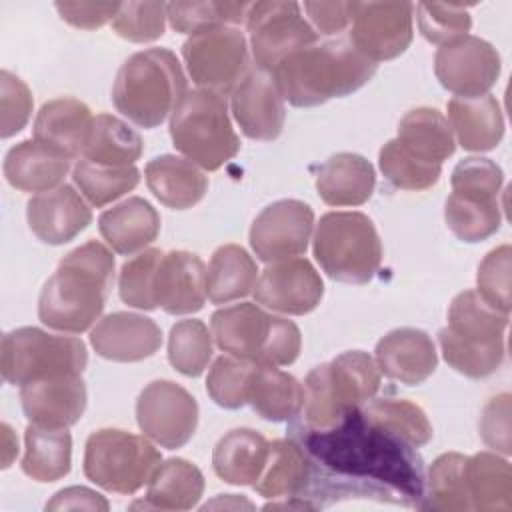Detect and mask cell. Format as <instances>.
<instances>
[{"label": "cell", "mask_w": 512, "mask_h": 512, "mask_svg": "<svg viewBox=\"0 0 512 512\" xmlns=\"http://www.w3.org/2000/svg\"><path fill=\"white\" fill-rule=\"evenodd\" d=\"M362 406L350 408L326 428H306L290 420L288 436L310 464L308 484L298 498L312 508L340 498H376L422 508V456L402 436L368 418Z\"/></svg>", "instance_id": "1"}, {"label": "cell", "mask_w": 512, "mask_h": 512, "mask_svg": "<svg viewBox=\"0 0 512 512\" xmlns=\"http://www.w3.org/2000/svg\"><path fill=\"white\" fill-rule=\"evenodd\" d=\"M114 282V256L98 240L70 250L38 296V318L48 328L82 334L102 314Z\"/></svg>", "instance_id": "2"}, {"label": "cell", "mask_w": 512, "mask_h": 512, "mask_svg": "<svg viewBox=\"0 0 512 512\" xmlns=\"http://www.w3.org/2000/svg\"><path fill=\"white\" fill-rule=\"evenodd\" d=\"M376 72L350 38L316 42L290 54L272 72L282 94L296 108L320 106L362 88Z\"/></svg>", "instance_id": "3"}, {"label": "cell", "mask_w": 512, "mask_h": 512, "mask_svg": "<svg viewBox=\"0 0 512 512\" xmlns=\"http://www.w3.org/2000/svg\"><path fill=\"white\" fill-rule=\"evenodd\" d=\"M186 76L174 52L148 48L132 54L112 86L116 110L140 128H156L186 94Z\"/></svg>", "instance_id": "4"}, {"label": "cell", "mask_w": 512, "mask_h": 512, "mask_svg": "<svg viewBox=\"0 0 512 512\" xmlns=\"http://www.w3.org/2000/svg\"><path fill=\"white\" fill-rule=\"evenodd\" d=\"M304 400L294 422L306 428H326L350 408L372 400L380 388V368L362 350H348L330 362L314 366L304 380Z\"/></svg>", "instance_id": "5"}, {"label": "cell", "mask_w": 512, "mask_h": 512, "mask_svg": "<svg viewBox=\"0 0 512 512\" xmlns=\"http://www.w3.org/2000/svg\"><path fill=\"white\" fill-rule=\"evenodd\" d=\"M210 332L220 350L260 366H288L302 348L300 328L292 320L252 302L218 308L210 316Z\"/></svg>", "instance_id": "6"}, {"label": "cell", "mask_w": 512, "mask_h": 512, "mask_svg": "<svg viewBox=\"0 0 512 512\" xmlns=\"http://www.w3.org/2000/svg\"><path fill=\"white\" fill-rule=\"evenodd\" d=\"M170 138L180 154L208 172L222 168L240 150L226 96L202 88L188 90L174 108Z\"/></svg>", "instance_id": "7"}, {"label": "cell", "mask_w": 512, "mask_h": 512, "mask_svg": "<svg viewBox=\"0 0 512 512\" xmlns=\"http://www.w3.org/2000/svg\"><path fill=\"white\" fill-rule=\"evenodd\" d=\"M312 252L336 282L366 284L382 264V242L374 222L362 212H326L316 224Z\"/></svg>", "instance_id": "8"}, {"label": "cell", "mask_w": 512, "mask_h": 512, "mask_svg": "<svg viewBox=\"0 0 512 512\" xmlns=\"http://www.w3.org/2000/svg\"><path fill=\"white\" fill-rule=\"evenodd\" d=\"M160 462L162 456L148 438L126 430L102 428L86 440L84 474L106 492H138Z\"/></svg>", "instance_id": "9"}, {"label": "cell", "mask_w": 512, "mask_h": 512, "mask_svg": "<svg viewBox=\"0 0 512 512\" xmlns=\"http://www.w3.org/2000/svg\"><path fill=\"white\" fill-rule=\"evenodd\" d=\"M88 352L82 340L24 326L4 334L0 346V372L8 384L82 374Z\"/></svg>", "instance_id": "10"}, {"label": "cell", "mask_w": 512, "mask_h": 512, "mask_svg": "<svg viewBox=\"0 0 512 512\" xmlns=\"http://www.w3.org/2000/svg\"><path fill=\"white\" fill-rule=\"evenodd\" d=\"M182 58L198 88L222 96L232 94L250 70L246 36L230 26L192 34L182 44Z\"/></svg>", "instance_id": "11"}, {"label": "cell", "mask_w": 512, "mask_h": 512, "mask_svg": "<svg viewBox=\"0 0 512 512\" xmlns=\"http://www.w3.org/2000/svg\"><path fill=\"white\" fill-rule=\"evenodd\" d=\"M256 68L272 74L290 54L318 42L296 2H252L246 14Z\"/></svg>", "instance_id": "12"}, {"label": "cell", "mask_w": 512, "mask_h": 512, "mask_svg": "<svg viewBox=\"0 0 512 512\" xmlns=\"http://www.w3.org/2000/svg\"><path fill=\"white\" fill-rule=\"evenodd\" d=\"M136 422L152 442L176 450L188 444L196 432L198 404L180 384L154 380L136 400Z\"/></svg>", "instance_id": "13"}, {"label": "cell", "mask_w": 512, "mask_h": 512, "mask_svg": "<svg viewBox=\"0 0 512 512\" xmlns=\"http://www.w3.org/2000/svg\"><path fill=\"white\" fill-rule=\"evenodd\" d=\"M414 4L410 2H352L350 42L368 60H394L412 42Z\"/></svg>", "instance_id": "14"}, {"label": "cell", "mask_w": 512, "mask_h": 512, "mask_svg": "<svg viewBox=\"0 0 512 512\" xmlns=\"http://www.w3.org/2000/svg\"><path fill=\"white\" fill-rule=\"evenodd\" d=\"M434 72L442 88L460 98L484 96L500 76V54L490 42L466 34L436 50Z\"/></svg>", "instance_id": "15"}, {"label": "cell", "mask_w": 512, "mask_h": 512, "mask_svg": "<svg viewBox=\"0 0 512 512\" xmlns=\"http://www.w3.org/2000/svg\"><path fill=\"white\" fill-rule=\"evenodd\" d=\"M314 228L312 208L294 198L268 204L250 226V246L258 260L272 264L306 252Z\"/></svg>", "instance_id": "16"}, {"label": "cell", "mask_w": 512, "mask_h": 512, "mask_svg": "<svg viewBox=\"0 0 512 512\" xmlns=\"http://www.w3.org/2000/svg\"><path fill=\"white\" fill-rule=\"evenodd\" d=\"M324 294V282L306 258L268 264L254 286V298L268 310L302 316L312 312Z\"/></svg>", "instance_id": "17"}, {"label": "cell", "mask_w": 512, "mask_h": 512, "mask_svg": "<svg viewBox=\"0 0 512 512\" xmlns=\"http://www.w3.org/2000/svg\"><path fill=\"white\" fill-rule=\"evenodd\" d=\"M230 108L240 130L250 140H276L284 128V98L272 74L260 68H250L232 90Z\"/></svg>", "instance_id": "18"}, {"label": "cell", "mask_w": 512, "mask_h": 512, "mask_svg": "<svg viewBox=\"0 0 512 512\" xmlns=\"http://www.w3.org/2000/svg\"><path fill=\"white\" fill-rule=\"evenodd\" d=\"M20 402L30 424L68 428L86 410V384L80 374L32 380L20 386Z\"/></svg>", "instance_id": "19"}, {"label": "cell", "mask_w": 512, "mask_h": 512, "mask_svg": "<svg viewBox=\"0 0 512 512\" xmlns=\"http://www.w3.org/2000/svg\"><path fill=\"white\" fill-rule=\"evenodd\" d=\"M26 220L38 240L60 246L74 240L82 230L88 228L92 222V212L74 186L60 184L28 200Z\"/></svg>", "instance_id": "20"}, {"label": "cell", "mask_w": 512, "mask_h": 512, "mask_svg": "<svg viewBox=\"0 0 512 512\" xmlns=\"http://www.w3.org/2000/svg\"><path fill=\"white\" fill-rule=\"evenodd\" d=\"M90 344L98 356L112 362H140L158 352L162 332L158 324L142 314L112 312L96 322Z\"/></svg>", "instance_id": "21"}, {"label": "cell", "mask_w": 512, "mask_h": 512, "mask_svg": "<svg viewBox=\"0 0 512 512\" xmlns=\"http://www.w3.org/2000/svg\"><path fill=\"white\" fill-rule=\"evenodd\" d=\"M208 270L200 256L186 250L166 252L158 264L154 280L156 304L172 314H194L206 302Z\"/></svg>", "instance_id": "22"}, {"label": "cell", "mask_w": 512, "mask_h": 512, "mask_svg": "<svg viewBox=\"0 0 512 512\" xmlns=\"http://www.w3.org/2000/svg\"><path fill=\"white\" fill-rule=\"evenodd\" d=\"M374 352L380 372L406 386L422 384L438 366L434 342L420 328L390 330L378 340Z\"/></svg>", "instance_id": "23"}, {"label": "cell", "mask_w": 512, "mask_h": 512, "mask_svg": "<svg viewBox=\"0 0 512 512\" xmlns=\"http://www.w3.org/2000/svg\"><path fill=\"white\" fill-rule=\"evenodd\" d=\"M92 120L94 116L84 102L76 98H56L42 104L32 134L40 144L74 160L84 154Z\"/></svg>", "instance_id": "24"}, {"label": "cell", "mask_w": 512, "mask_h": 512, "mask_svg": "<svg viewBox=\"0 0 512 512\" xmlns=\"http://www.w3.org/2000/svg\"><path fill=\"white\" fill-rule=\"evenodd\" d=\"M448 124L454 140L468 152H488L504 136V118L492 94L476 98L454 96L446 104Z\"/></svg>", "instance_id": "25"}, {"label": "cell", "mask_w": 512, "mask_h": 512, "mask_svg": "<svg viewBox=\"0 0 512 512\" xmlns=\"http://www.w3.org/2000/svg\"><path fill=\"white\" fill-rule=\"evenodd\" d=\"M98 228L114 252L132 256L146 250V246L156 240L160 232V214L148 200L130 196L104 210L98 218Z\"/></svg>", "instance_id": "26"}, {"label": "cell", "mask_w": 512, "mask_h": 512, "mask_svg": "<svg viewBox=\"0 0 512 512\" xmlns=\"http://www.w3.org/2000/svg\"><path fill=\"white\" fill-rule=\"evenodd\" d=\"M374 186V166L354 152L332 154L316 172L318 196L328 206H360L370 200Z\"/></svg>", "instance_id": "27"}, {"label": "cell", "mask_w": 512, "mask_h": 512, "mask_svg": "<svg viewBox=\"0 0 512 512\" xmlns=\"http://www.w3.org/2000/svg\"><path fill=\"white\" fill-rule=\"evenodd\" d=\"M4 176L10 186L22 192H48L64 180L70 158L54 152L38 140H22L6 152Z\"/></svg>", "instance_id": "28"}, {"label": "cell", "mask_w": 512, "mask_h": 512, "mask_svg": "<svg viewBox=\"0 0 512 512\" xmlns=\"http://www.w3.org/2000/svg\"><path fill=\"white\" fill-rule=\"evenodd\" d=\"M144 178L150 192L172 210L192 208L208 190V178L200 166L174 154L152 158L144 168Z\"/></svg>", "instance_id": "29"}, {"label": "cell", "mask_w": 512, "mask_h": 512, "mask_svg": "<svg viewBox=\"0 0 512 512\" xmlns=\"http://www.w3.org/2000/svg\"><path fill=\"white\" fill-rule=\"evenodd\" d=\"M270 442L252 428H234L214 446L212 468L216 476L234 486H254L268 460Z\"/></svg>", "instance_id": "30"}, {"label": "cell", "mask_w": 512, "mask_h": 512, "mask_svg": "<svg viewBox=\"0 0 512 512\" xmlns=\"http://www.w3.org/2000/svg\"><path fill=\"white\" fill-rule=\"evenodd\" d=\"M396 140L408 154L428 164L442 166L456 150V140L446 116L428 106L414 108L402 116Z\"/></svg>", "instance_id": "31"}, {"label": "cell", "mask_w": 512, "mask_h": 512, "mask_svg": "<svg viewBox=\"0 0 512 512\" xmlns=\"http://www.w3.org/2000/svg\"><path fill=\"white\" fill-rule=\"evenodd\" d=\"M304 400L302 384L278 366L256 364L250 386L248 404L268 422H286L298 416Z\"/></svg>", "instance_id": "32"}, {"label": "cell", "mask_w": 512, "mask_h": 512, "mask_svg": "<svg viewBox=\"0 0 512 512\" xmlns=\"http://www.w3.org/2000/svg\"><path fill=\"white\" fill-rule=\"evenodd\" d=\"M22 472L36 482H56L70 472L72 436L66 428L28 424L24 432Z\"/></svg>", "instance_id": "33"}, {"label": "cell", "mask_w": 512, "mask_h": 512, "mask_svg": "<svg viewBox=\"0 0 512 512\" xmlns=\"http://www.w3.org/2000/svg\"><path fill=\"white\" fill-rule=\"evenodd\" d=\"M204 492V476L192 462L170 458L154 470L144 508L160 510H190L198 504Z\"/></svg>", "instance_id": "34"}, {"label": "cell", "mask_w": 512, "mask_h": 512, "mask_svg": "<svg viewBox=\"0 0 512 512\" xmlns=\"http://www.w3.org/2000/svg\"><path fill=\"white\" fill-rule=\"evenodd\" d=\"M258 268L254 258L238 244H224L214 250L208 276L206 296L212 304H228L254 292Z\"/></svg>", "instance_id": "35"}, {"label": "cell", "mask_w": 512, "mask_h": 512, "mask_svg": "<svg viewBox=\"0 0 512 512\" xmlns=\"http://www.w3.org/2000/svg\"><path fill=\"white\" fill-rule=\"evenodd\" d=\"M466 480L470 508L480 512H508L512 508V468L492 452L468 456Z\"/></svg>", "instance_id": "36"}, {"label": "cell", "mask_w": 512, "mask_h": 512, "mask_svg": "<svg viewBox=\"0 0 512 512\" xmlns=\"http://www.w3.org/2000/svg\"><path fill=\"white\" fill-rule=\"evenodd\" d=\"M310 464L304 450L292 440H272L268 460L254 490L264 498H298L308 484Z\"/></svg>", "instance_id": "37"}, {"label": "cell", "mask_w": 512, "mask_h": 512, "mask_svg": "<svg viewBox=\"0 0 512 512\" xmlns=\"http://www.w3.org/2000/svg\"><path fill=\"white\" fill-rule=\"evenodd\" d=\"M444 220L458 240L468 244L482 242L500 228L502 212L498 196L452 190L444 204Z\"/></svg>", "instance_id": "38"}, {"label": "cell", "mask_w": 512, "mask_h": 512, "mask_svg": "<svg viewBox=\"0 0 512 512\" xmlns=\"http://www.w3.org/2000/svg\"><path fill=\"white\" fill-rule=\"evenodd\" d=\"M142 150V138L132 126L112 114H98L92 120L82 156L104 166H134Z\"/></svg>", "instance_id": "39"}, {"label": "cell", "mask_w": 512, "mask_h": 512, "mask_svg": "<svg viewBox=\"0 0 512 512\" xmlns=\"http://www.w3.org/2000/svg\"><path fill=\"white\" fill-rule=\"evenodd\" d=\"M506 312L488 304L476 290H464L454 296L448 308V330L464 340L494 342L504 340L508 326Z\"/></svg>", "instance_id": "40"}, {"label": "cell", "mask_w": 512, "mask_h": 512, "mask_svg": "<svg viewBox=\"0 0 512 512\" xmlns=\"http://www.w3.org/2000/svg\"><path fill=\"white\" fill-rule=\"evenodd\" d=\"M468 456L458 452L440 454L428 468L426 492L422 508L442 512H466L470 508L468 480H466Z\"/></svg>", "instance_id": "41"}, {"label": "cell", "mask_w": 512, "mask_h": 512, "mask_svg": "<svg viewBox=\"0 0 512 512\" xmlns=\"http://www.w3.org/2000/svg\"><path fill=\"white\" fill-rule=\"evenodd\" d=\"M72 180L92 206L102 208L134 190L140 172L136 166H104L82 158L72 168Z\"/></svg>", "instance_id": "42"}, {"label": "cell", "mask_w": 512, "mask_h": 512, "mask_svg": "<svg viewBox=\"0 0 512 512\" xmlns=\"http://www.w3.org/2000/svg\"><path fill=\"white\" fill-rule=\"evenodd\" d=\"M250 2H170L166 20L180 34H198L226 24H246Z\"/></svg>", "instance_id": "43"}, {"label": "cell", "mask_w": 512, "mask_h": 512, "mask_svg": "<svg viewBox=\"0 0 512 512\" xmlns=\"http://www.w3.org/2000/svg\"><path fill=\"white\" fill-rule=\"evenodd\" d=\"M438 342L446 364L468 378H486L494 374L504 360V340L474 342L442 328Z\"/></svg>", "instance_id": "44"}, {"label": "cell", "mask_w": 512, "mask_h": 512, "mask_svg": "<svg viewBox=\"0 0 512 512\" xmlns=\"http://www.w3.org/2000/svg\"><path fill=\"white\" fill-rule=\"evenodd\" d=\"M168 360L184 376H200L212 360V332L202 320H178L168 336Z\"/></svg>", "instance_id": "45"}, {"label": "cell", "mask_w": 512, "mask_h": 512, "mask_svg": "<svg viewBox=\"0 0 512 512\" xmlns=\"http://www.w3.org/2000/svg\"><path fill=\"white\" fill-rule=\"evenodd\" d=\"M368 418L378 422L380 426L392 430L394 434L402 436L412 446L420 448L432 440V424L426 412L402 398H372L362 406Z\"/></svg>", "instance_id": "46"}, {"label": "cell", "mask_w": 512, "mask_h": 512, "mask_svg": "<svg viewBox=\"0 0 512 512\" xmlns=\"http://www.w3.org/2000/svg\"><path fill=\"white\" fill-rule=\"evenodd\" d=\"M378 166L384 178L402 190H428L432 188L442 174L440 164H428L412 154H408L398 140H388L378 154Z\"/></svg>", "instance_id": "47"}, {"label": "cell", "mask_w": 512, "mask_h": 512, "mask_svg": "<svg viewBox=\"0 0 512 512\" xmlns=\"http://www.w3.org/2000/svg\"><path fill=\"white\" fill-rule=\"evenodd\" d=\"M256 364L236 356H220L208 370L206 392L222 408L238 410L248 404V386Z\"/></svg>", "instance_id": "48"}, {"label": "cell", "mask_w": 512, "mask_h": 512, "mask_svg": "<svg viewBox=\"0 0 512 512\" xmlns=\"http://www.w3.org/2000/svg\"><path fill=\"white\" fill-rule=\"evenodd\" d=\"M162 256V250L146 248L122 264L118 276V292L124 304L138 310L158 308L154 296V280Z\"/></svg>", "instance_id": "49"}, {"label": "cell", "mask_w": 512, "mask_h": 512, "mask_svg": "<svg viewBox=\"0 0 512 512\" xmlns=\"http://www.w3.org/2000/svg\"><path fill=\"white\" fill-rule=\"evenodd\" d=\"M166 4L164 2H120L112 18V30L130 42H152L164 34Z\"/></svg>", "instance_id": "50"}, {"label": "cell", "mask_w": 512, "mask_h": 512, "mask_svg": "<svg viewBox=\"0 0 512 512\" xmlns=\"http://www.w3.org/2000/svg\"><path fill=\"white\" fill-rule=\"evenodd\" d=\"M414 8L418 30L432 44L442 46L450 40L466 36L472 26L468 10L460 4L420 2Z\"/></svg>", "instance_id": "51"}, {"label": "cell", "mask_w": 512, "mask_h": 512, "mask_svg": "<svg viewBox=\"0 0 512 512\" xmlns=\"http://www.w3.org/2000/svg\"><path fill=\"white\" fill-rule=\"evenodd\" d=\"M510 268L512 248L510 244H502L484 256L476 274V292L506 314H510Z\"/></svg>", "instance_id": "52"}, {"label": "cell", "mask_w": 512, "mask_h": 512, "mask_svg": "<svg viewBox=\"0 0 512 512\" xmlns=\"http://www.w3.org/2000/svg\"><path fill=\"white\" fill-rule=\"evenodd\" d=\"M30 88L12 72H0V136L10 138L18 134L32 114Z\"/></svg>", "instance_id": "53"}, {"label": "cell", "mask_w": 512, "mask_h": 512, "mask_svg": "<svg viewBox=\"0 0 512 512\" xmlns=\"http://www.w3.org/2000/svg\"><path fill=\"white\" fill-rule=\"evenodd\" d=\"M450 182H452V190L456 192L498 196L504 182V174L494 160L470 156L460 160L454 166Z\"/></svg>", "instance_id": "54"}, {"label": "cell", "mask_w": 512, "mask_h": 512, "mask_svg": "<svg viewBox=\"0 0 512 512\" xmlns=\"http://www.w3.org/2000/svg\"><path fill=\"white\" fill-rule=\"evenodd\" d=\"M480 436L482 440L502 452L510 454L512 444H510V394H498L488 400V404L482 410L480 416Z\"/></svg>", "instance_id": "55"}, {"label": "cell", "mask_w": 512, "mask_h": 512, "mask_svg": "<svg viewBox=\"0 0 512 512\" xmlns=\"http://www.w3.org/2000/svg\"><path fill=\"white\" fill-rule=\"evenodd\" d=\"M54 6L68 24L82 30H96L112 22L120 2H56Z\"/></svg>", "instance_id": "56"}, {"label": "cell", "mask_w": 512, "mask_h": 512, "mask_svg": "<svg viewBox=\"0 0 512 512\" xmlns=\"http://www.w3.org/2000/svg\"><path fill=\"white\" fill-rule=\"evenodd\" d=\"M304 10L320 34L332 36L350 26L352 2H304Z\"/></svg>", "instance_id": "57"}, {"label": "cell", "mask_w": 512, "mask_h": 512, "mask_svg": "<svg viewBox=\"0 0 512 512\" xmlns=\"http://www.w3.org/2000/svg\"><path fill=\"white\" fill-rule=\"evenodd\" d=\"M110 508L108 500L86 488V486H70L52 496L50 502H46V510H102L106 512Z\"/></svg>", "instance_id": "58"}, {"label": "cell", "mask_w": 512, "mask_h": 512, "mask_svg": "<svg viewBox=\"0 0 512 512\" xmlns=\"http://www.w3.org/2000/svg\"><path fill=\"white\" fill-rule=\"evenodd\" d=\"M2 440H4V454H2V468H8L12 458L18 454V440L12 434L8 424H2Z\"/></svg>", "instance_id": "59"}]
</instances>
